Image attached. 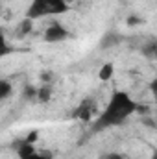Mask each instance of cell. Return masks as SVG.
<instances>
[{
	"label": "cell",
	"mask_w": 157,
	"mask_h": 159,
	"mask_svg": "<svg viewBox=\"0 0 157 159\" xmlns=\"http://www.w3.org/2000/svg\"><path fill=\"white\" fill-rule=\"evenodd\" d=\"M69 37H70L69 30H67L63 24H59V22L50 24V26L44 30V35H43V39L46 41V43H61V41L69 39Z\"/></svg>",
	"instance_id": "3"
},
{
	"label": "cell",
	"mask_w": 157,
	"mask_h": 159,
	"mask_svg": "<svg viewBox=\"0 0 157 159\" xmlns=\"http://www.w3.org/2000/svg\"><path fill=\"white\" fill-rule=\"evenodd\" d=\"M100 159H122L118 154H107V156H104V157H100Z\"/></svg>",
	"instance_id": "9"
},
{
	"label": "cell",
	"mask_w": 157,
	"mask_h": 159,
	"mask_svg": "<svg viewBox=\"0 0 157 159\" xmlns=\"http://www.w3.org/2000/svg\"><path fill=\"white\" fill-rule=\"evenodd\" d=\"M150 93H152V98H154L155 107H157V78L152 80V83H150Z\"/></svg>",
	"instance_id": "8"
},
{
	"label": "cell",
	"mask_w": 157,
	"mask_h": 159,
	"mask_svg": "<svg viewBox=\"0 0 157 159\" xmlns=\"http://www.w3.org/2000/svg\"><path fill=\"white\" fill-rule=\"evenodd\" d=\"M111 74H113V65L107 63V65H104V69L100 70V80H109Z\"/></svg>",
	"instance_id": "6"
},
{
	"label": "cell",
	"mask_w": 157,
	"mask_h": 159,
	"mask_svg": "<svg viewBox=\"0 0 157 159\" xmlns=\"http://www.w3.org/2000/svg\"><path fill=\"white\" fill-rule=\"evenodd\" d=\"M70 9V0H32L26 11V19L37 20L46 17L63 15Z\"/></svg>",
	"instance_id": "2"
},
{
	"label": "cell",
	"mask_w": 157,
	"mask_h": 159,
	"mask_svg": "<svg viewBox=\"0 0 157 159\" xmlns=\"http://www.w3.org/2000/svg\"><path fill=\"white\" fill-rule=\"evenodd\" d=\"M17 154H19V159H50V154H48V152H39V150H35L30 141L22 143V144L19 146Z\"/></svg>",
	"instance_id": "4"
},
{
	"label": "cell",
	"mask_w": 157,
	"mask_h": 159,
	"mask_svg": "<svg viewBox=\"0 0 157 159\" xmlns=\"http://www.w3.org/2000/svg\"><path fill=\"white\" fill-rule=\"evenodd\" d=\"M91 113H92V102L91 100H85L81 106H79V109L76 111V117L81 120H91Z\"/></svg>",
	"instance_id": "5"
},
{
	"label": "cell",
	"mask_w": 157,
	"mask_h": 159,
	"mask_svg": "<svg viewBox=\"0 0 157 159\" xmlns=\"http://www.w3.org/2000/svg\"><path fill=\"white\" fill-rule=\"evenodd\" d=\"M135 111H137V102L126 91H113L107 106L104 107L100 117L94 120L92 131H102V129H109L115 126H122Z\"/></svg>",
	"instance_id": "1"
},
{
	"label": "cell",
	"mask_w": 157,
	"mask_h": 159,
	"mask_svg": "<svg viewBox=\"0 0 157 159\" xmlns=\"http://www.w3.org/2000/svg\"><path fill=\"white\" fill-rule=\"evenodd\" d=\"M152 159H157V150H154V154H152Z\"/></svg>",
	"instance_id": "10"
},
{
	"label": "cell",
	"mask_w": 157,
	"mask_h": 159,
	"mask_svg": "<svg viewBox=\"0 0 157 159\" xmlns=\"http://www.w3.org/2000/svg\"><path fill=\"white\" fill-rule=\"evenodd\" d=\"M9 93H11V85L4 80V81L0 83V94H2V98H7V96H9Z\"/></svg>",
	"instance_id": "7"
}]
</instances>
